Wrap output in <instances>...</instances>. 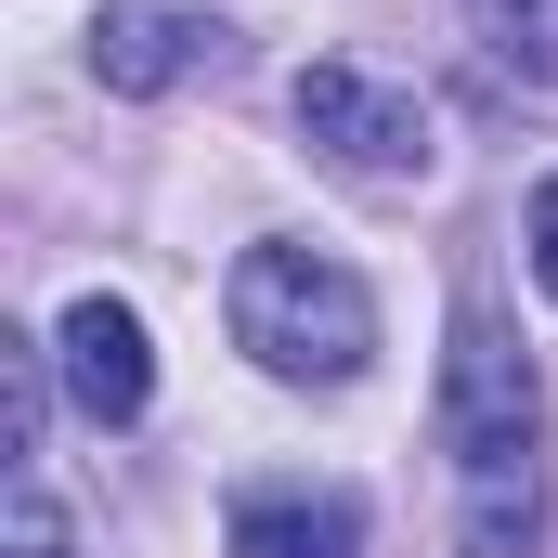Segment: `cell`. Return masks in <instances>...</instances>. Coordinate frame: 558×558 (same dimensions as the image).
<instances>
[{
    "mask_svg": "<svg viewBox=\"0 0 558 558\" xmlns=\"http://www.w3.org/2000/svg\"><path fill=\"white\" fill-rule=\"evenodd\" d=\"M481 13V52L494 65H520L533 92H558V0H468Z\"/></svg>",
    "mask_w": 558,
    "mask_h": 558,
    "instance_id": "obj_7",
    "label": "cell"
},
{
    "mask_svg": "<svg viewBox=\"0 0 558 558\" xmlns=\"http://www.w3.org/2000/svg\"><path fill=\"white\" fill-rule=\"evenodd\" d=\"M520 247H533V286L558 299V169L533 182V221H520Z\"/></svg>",
    "mask_w": 558,
    "mask_h": 558,
    "instance_id": "obj_9",
    "label": "cell"
},
{
    "mask_svg": "<svg viewBox=\"0 0 558 558\" xmlns=\"http://www.w3.org/2000/svg\"><path fill=\"white\" fill-rule=\"evenodd\" d=\"M221 558H364V507L338 481H247L221 507Z\"/></svg>",
    "mask_w": 558,
    "mask_h": 558,
    "instance_id": "obj_6",
    "label": "cell"
},
{
    "mask_svg": "<svg viewBox=\"0 0 558 558\" xmlns=\"http://www.w3.org/2000/svg\"><path fill=\"white\" fill-rule=\"evenodd\" d=\"M221 325H234V351L260 377H286V390H351L377 364V286L351 274V260H325V247H299V234H260L234 260Z\"/></svg>",
    "mask_w": 558,
    "mask_h": 558,
    "instance_id": "obj_2",
    "label": "cell"
},
{
    "mask_svg": "<svg viewBox=\"0 0 558 558\" xmlns=\"http://www.w3.org/2000/svg\"><path fill=\"white\" fill-rule=\"evenodd\" d=\"M221 65H234V26L195 13V0H105L92 13V78L131 92V105L182 92V78H221Z\"/></svg>",
    "mask_w": 558,
    "mask_h": 558,
    "instance_id": "obj_4",
    "label": "cell"
},
{
    "mask_svg": "<svg viewBox=\"0 0 558 558\" xmlns=\"http://www.w3.org/2000/svg\"><path fill=\"white\" fill-rule=\"evenodd\" d=\"M441 454H454V546L533 558L546 546V377L494 312H454L441 351Z\"/></svg>",
    "mask_w": 558,
    "mask_h": 558,
    "instance_id": "obj_1",
    "label": "cell"
},
{
    "mask_svg": "<svg viewBox=\"0 0 558 558\" xmlns=\"http://www.w3.org/2000/svg\"><path fill=\"white\" fill-rule=\"evenodd\" d=\"M52 377H65V403L92 428H131L143 403H156V338H143V312L105 299V286H78L65 325H52Z\"/></svg>",
    "mask_w": 558,
    "mask_h": 558,
    "instance_id": "obj_5",
    "label": "cell"
},
{
    "mask_svg": "<svg viewBox=\"0 0 558 558\" xmlns=\"http://www.w3.org/2000/svg\"><path fill=\"white\" fill-rule=\"evenodd\" d=\"M299 143L364 182V195H416L441 169V118H428L416 78H377V65H299Z\"/></svg>",
    "mask_w": 558,
    "mask_h": 558,
    "instance_id": "obj_3",
    "label": "cell"
},
{
    "mask_svg": "<svg viewBox=\"0 0 558 558\" xmlns=\"http://www.w3.org/2000/svg\"><path fill=\"white\" fill-rule=\"evenodd\" d=\"M13 558H65V520H52L39 468H13Z\"/></svg>",
    "mask_w": 558,
    "mask_h": 558,
    "instance_id": "obj_8",
    "label": "cell"
}]
</instances>
